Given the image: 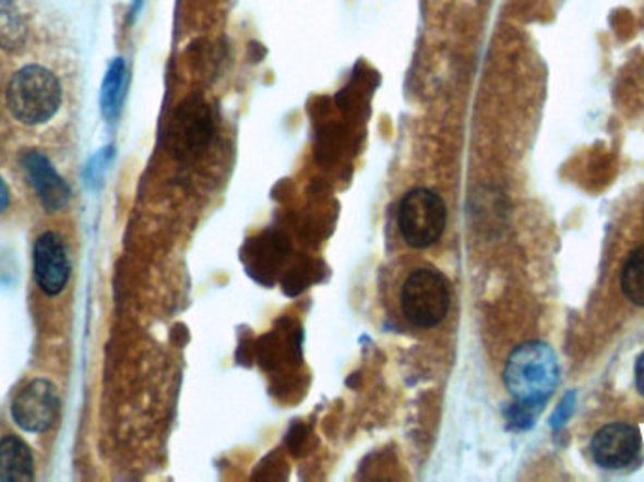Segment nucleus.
Listing matches in <instances>:
<instances>
[{
    "instance_id": "obj_1",
    "label": "nucleus",
    "mask_w": 644,
    "mask_h": 482,
    "mask_svg": "<svg viewBox=\"0 0 644 482\" xmlns=\"http://www.w3.org/2000/svg\"><path fill=\"white\" fill-rule=\"evenodd\" d=\"M558 359L552 347L528 341L516 347L505 364L503 381L514 401L542 407L558 385Z\"/></svg>"
},
{
    "instance_id": "obj_2",
    "label": "nucleus",
    "mask_w": 644,
    "mask_h": 482,
    "mask_svg": "<svg viewBox=\"0 0 644 482\" xmlns=\"http://www.w3.org/2000/svg\"><path fill=\"white\" fill-rule=\"evenodd\" d=\"M8 108L20 123L35 126L48 123L62 103L59 77L40 64L17 70L7 87Z\"/></svg>"
},
{
    "instance_id": "obj_3",
    "label": "nucleus",
    "mask_w": 644,
    "mask_h": 482,
    "mask_svg": "<svg viewBox=\"0 0 644 482\" xmlns=\"http://www.w3.org/2000/svg\"><path fill=\"white\" fill-rule=\"evenodd\" d=\"M402 311L418 328H436L451 310V285L436 268H418L405 279Z\"/></svg>"
},
{
    "instance_id": "obj_4",
    "label": "nucleus",
    "mask_w": 644,
    "mask_h": 482,
    "mask_svg": "<svg viewBox=\"0 0 644 482\" xmlns=\"http://www.w3.org/2000/svg\"><path fill=\"white\" fill-rule=\"evenodd\" d=\"M445 202L432 189L417 186L399 202L398 227L407 245L432 248L445 232Z\"/></svg>"
},
{
    "instance_id": "obj_5",
    "label": "nucleus",
    "mask_w": 644,
    "mask_h": 482,
    "mask_svg": "<svg viewBox=\"0 0 644 482\" xmlns=\"http://www.w3.org/2000/svg\"><path fill=\"white\" fill-rule=\"evenodd\" d=\"M213 134L215 123L210 106L202 98H187L179 104L170 119L166 131V147L176 159H194L210 145Z\"/></svg>"
},
{
    "instance_id": "obj_6",
    "label": "nucleus",
    "mask_w": 644,
    "mask_h": 482,
    "mask_svg": "<svg viewBox=\"0 0 644 482\" xmlns=\"http://www.w3.org/2000/svg\"><path fill=\"white\" fill-rule=\"evenodd\" d=\"M61 400L51 381H31L15 394L12 401V417L17 426L28 434H41L53 426L59 417Z\"/></svg>"
},
{
    "instance_id": "obj_7",
    "label": "nucleus",
    "mask_w": 644,
    "mask_h": 482,
    "mask_svg": "<svg viewBox=\"0 0 644 482\" xmlns=\"http://www.w3.org/2000/svg\"><path fill=\"white\" fill-rule=\"evenodd\" d=\"M20 165L27 176L28 183L35 189L36 198L48 214H57L69 206L72 193L61 173L57 172L51 160L38 149H25L21 153Z\"/></svg>"
},
{
    "instance_id": "obj_8",
    "label": "nucleus",
    "mask_w": 644,
    "mask_h": 482,
    "mask_svg": "<svg viewBox=\"0 0 644 482\" xmlns=\"http://www.w3.org/2000/svg\"><path fill=\"white\" fill-rule=\"evenodd\" d=\"M33 269L36 285L44 294H61L70 279L69 253L61 236L56 232L38 236L33 249Z\"/></svg>"
},
{
    "instance_id": "obj_9",
    "label": "nucleus",
    "mask_w": 644,
    "mask_h": 482,
    "mask_svg": "<svg viewBox=\"0 0 644 482\" xmlns=\"http://www.w3.org/2000/svg\"><path fill=\"white\" fill-rule=\"evenodd\" d=\"M641 434L631 424H607L597 430L592 439V455L597 466L604 469L628 468L641 455Z\"/></svg>"
},
{
    "instance_id": "obj_10",
    "label": "nucleus",
    "mask_w": 644,
    "mask_h": 482,
    "mask_svg": "<svg viewBox=\"0 0 644 482\" xmlns=\"http://www.w3.org/2000/svg\"><path fill=\"white\" fill-rule=\"evenodd\" d=\"M0 481H35L33 450L17 435H4L0 439Z\"/></svg>"
},
{
    "instance_id": "obj_11",
    "label": "nucleus",
    "mask_w": 644,
    "mask_h": 482,
    "mask_svg": "<svg viewBox=\"0 0 644 482\" xmlns=\"http://www.w3.org/2000/svg\"><path fill=\"white\" fill-rule=\"evenodd\" d=\"M127 77H129L127 62L121 57H117L106 70L103 89H100V111L108 123H114L121 113L124 95H127Z\"/></svg>"
},
{
    "instance_id": "obj_12",
    "label": "nucleus",
    "mask_w": 644,
    "mask_h": 482,
    "mask_svg": "<svg viewBox=\"0 0 644 482\" xmlns=\"http://www.w3.org/2000/svg\"><path fill=\"white\" fill-rule=\"evenodd\" d=\"M27 40V28L15 10L12 0H0V48L8 51L23 48Z\"/></svg>"
},
{
    "instance_id": "obj_13",
    "label": "nucleus",
    "mask_w": 644,
    "mask_h": 482,
    "mask_svg": "<svg viewBox=\"0 0 644 482\" xmlns=\"http://www.w3.org/2000/svg\"><path fill=\"white\" fill-rule=\"evenodd\" d=\"M622 292L633 305L644 308V243L625 261L622 269Z\"/></svg>"
},
{
    "instance_id": "obj_14",
    "label": "nucleus",
    "mask_w": 644,
    "mask_h": 482,
    "mask_svg": "<svg viewBox=\"0 0 644 482\" xmlns=\"http://www.w3.org/2000/svg\"><path fill=\"white\" fill-rule=\"evenodd\" d=\"M111 159H114V147L111 145L96 153L95 157L87 162L85 170H83L85 185L90 186V189H98V186L103 185L104 176H106Z\"/></svg>"
},
{
    "instance_id": "obj_15",
    "label": "nucleus",
    "mask_w": 644,
    "mask_h": 482,
    "mask_svg": "<svg viewBox=\"0 0 644 482\" xmlns=\"http://www.w3.org/2000/svg\"><path fill=\"white\" fill-rule=\"evenodd\" d=\"M542 407L528 406V403H521V401H513L511 406L505 409V419H508L509 427L513 430H528L534 426L537 414Z\"/></svg>"
},
{
    "instance_id": "obj_16",
    "label": "nucleus",
    "mask_w": 644,
    "mask_h": 482,
    "mask_svg": "<svg viewBox=\"0 0 644 482\" xmlns=\"http://www.w3.org/2000/svg\"><path fill=\"white\" fill-rule=\"evenodd\" d=\"M573 406H575V394H565L563 400L560 401V406L556 407L554 414H552V419H550V426H563V422L568 421L571 413H573Z\"/></svg>"
},
{
    "instance_id": "obj_17",
    "label": "nucleus",
    "mask_w": 644,
    "mask_h": 482,
    "mask_svg": "<svg viewBox=\"0 0 644 482\" xmlns=\"http://www.w3.org/2000/svg\"><path fill=\"white\" fill-rule=\"evenodd\" d=\"M635 381H637L639 393L644 396V352L639 357L637 365H635Z\"/></svg>"
},
{
    "instance_id": "obj_18",
    "label": "nucleus",
    "mask_w": 644,
    "mask_h": 482,
    "mask_svg": "<svg viewBox=\"0 0 644 482\" xmlns=\"http://www.w3.org/2000/svg\"><path fill=\"white\" fill-rule=\"evenodd\" d=\"M8 204H10V191H8V185L4 183V180L0 178V215L4 214Z\"/></svg>"
},
{
    "instance_id": "obj_19",
    "label": "nucleus",
    "mask_w": 644,
    "mask_h": 482,
    "mask_svg": "<svg viewBox=\"0 0 644 482\" xmlns=\"http://www.w3.org/2000/svg\"><path fill=\"white\" fill-rule=\"evenodd\" d=\"M142 2H144V0H132V4H134V14H138V12H140V8H142Z\"/></svg>"
}]
</instances>
